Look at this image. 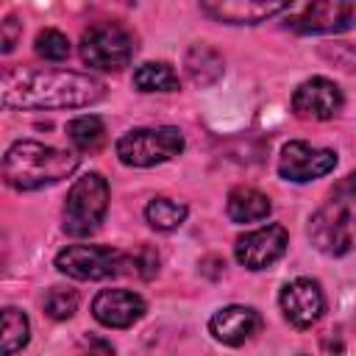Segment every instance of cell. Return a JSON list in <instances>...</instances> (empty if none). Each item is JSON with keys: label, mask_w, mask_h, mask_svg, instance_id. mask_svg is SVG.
Here are the masks:
<instances>
[{"label": "cell", "mask_w": 356, "mask_h": 356, "mask_svg": "<svg viewBox=\"0 0 356 356\" xmlns=\"http://www.w3.org/2000/svg\"><path fill=\"white\" fill-rule=\"evenodd\" d=\"M125 273H134L139 278H153L159 273V253L147 245H139L134 253H128V270Z\"/></svg>", "instance_id": "24"}, {"label": "cell", "mask_w": 356, "mask_h": 356, "mask_svg": "<svg viewBox=\"0 0 356 356\" xmlns=\"http://www.w3.org/2000/svg\"><path fill=\"white\" fill-rule=\"evenodd\" d=\"M286 245H289V236L284 225H264L242 234L234 245V256L248 270H267L284 256Z\"/></svg>", "instance_id": "9"}, {"label": "cell", "mask_w": 356, "mask_h": 356, "mask_svg": "<svg viewBox=\"0 0 356 356\" xmlns=\"http://www.w3.org/2000/svg\"><path fill=\"white\" fill-rule=\"evenodd\" d=\"M56 267L75 281H103L128 270V253L106 245H67L56 253Z\"/></svg>", "instance_id": "5"}, {"label": "cell", "mask_w": 356, "mask_h": 356, "mask_svg": "<svg viewBox=\"0 0 356 356\" xmlns=\"http://www.w3.org/2000/svg\"><path fill=\"white\" fill-rule=\"evenodd\" d=\"M145 300L142 295L131 289H103L92 300V314L106 328H131L136 320L145 317Z\"/></svg>", "instance_id": "14"}, {"label": "cell", "mask_w": 356, "mask_h": 356, "mask_svg": "<svg viewBox=\"0 0 356 356\" xmlns=\"http://www.w3.org/2000/svg\"><path fill=\"white\" fill-rule=\"evenodd\" d=\"M209 331L222 345H242L261 331V317L250 306H225L211 314Z\"/></svg>", "instance_id": "15"}, {"label": "cell", "mask_w": 356, "mask_h": 356, "mask_svg": "<svg viewBox=\"0 0 356 356\" xmlns=\"http://www.w3.org/2000/svg\"><path fill=\"white\" fill-rule=\"evenodd\" d=\"M292 0H200V8L228 25H256L281 14Z\"/></svg>", "instance_id": "13"}, {"label": "cell", "mask_w": 356, "mask_h": 356, "mask_svg": "<svg viewBox=\"0 0 356 356\" xmlns=\"http://www.w3.org/2000/svg\"><path fill=\"white\" fill-rule=\"evenodd\" d=\"M184 67L195 86H211L222 75V56L209 44H195L189 47Z\"/></svg>", "instance_id": "17"}, {"label": "cell", "mask_w": 356, "mask_h": 356, "mask_svg": "<svg viewBox=\"0 0 356 356\" xmlns=\"http://www.w3.org/2000/svg\"><path fill=\"white\" fill-rule=\"evenodd\" d=\"M28 339H31L28 317L14 306L3 309V353L11 356V353L22 350L28 345Z\"/></svg>", "instance_id": "21"}, {"label": "cell", "mask_w": 356, "mask_h": 356, "mask_svg": "<svg viewBox=\"0 0 356 356\" xmlns=\"http://www.w3.org/2000/svg\"><path fill=\"white\" fill-rule=\"evenodd\" d=\"M67 134H70V142L81 150V153H95L103 147L106 142V125L100 117L95 114H81L75 117L70 125H67Z\"/></svg>", "instance_id": "19"}, {"label": "cell", "mask_w": 356, "mask_h": 356, "mask_svg": "<svg viewBox=\"0 0 356 356\" xmlns=\"http://www.w3.org/2000/svg\"><path fill=\"white\" fill-rule=\"evenodd\" d=\"M78 309V295L72 289H61V286H53L47 295H44V312L50 320H70Z\"/></svg>", "instance_id": "23"}, {"label": "cell", "mask_w": 356, "mask_h": 356, "mask_svg": "<svg viewBox=\"0 0 356 356\" xmlns=\"http://www.w3.org/2000/svg\"><path fill=\"white\" fill-rule=\"evenodd\" d=\"M298 33H342L356 28V0H312L292 17Z\"/></svg>", "instance_id": "10"}, {"label": "cell", "mask_w": 356, "mask_h": 356, "mask_svg": "<svg viewBox=\"0 0 356 356\" xmlns=\"http://www.w3.org/2000/svg\"><path fill=\"white\" fill-rule=\"evenodd\" d=\"M78 170V156L72 150L50 147L33 139L14 142L3 156V178L11 189L33 192L70 178Z\"/></svg>", "instance_id": "2"}, {"label": "cell", "mask_w": 356, "mask_h": 356, "mask_svg": "<svg viewBox=\"0 0 356 356\" xmlns=\"http://www.w3.org/2000/svg\"><path fill=\"white\" fill-rule=\"evenodd\" d=\"M342 89L328 78H309L292 92V111L300 120H331L342 108Z\"/></svg>", "instance_id": "12"}, {"label": "cell", "mask_w": 356, "mask_h": 356, "mask_svg": "<svg viewBox=\"0 0 356 356\" xmlns=\"http://www.w3.org/2000/svg\"><path fill=\"white\" fill-rule=\"evenodd\" d=\"M184 150V134L175 125L134 128L117 139V156L128 167H153Z\"/></svg>", "instance_id": "4"}, {"label": "cell", "mask_w": 356, "mask_h": 356, "mask_svg": "<svg viewBox=\"0 0 356 356\" xmlns=\"http://www.w3.org/2000/svg\"><path fill=\"white\" fill-rule=\"evenodd\" d=\"M186 214H189V209L178 200H170V197H153L145 206V220L156 231H175L186 220Z\"/></svg>", "instance_id": "20"}, {"label": "cell", "mask_w": 356, "mask_h": 356, "mask_svg": "<svg viewBox=\"0 0 356 356\" xmlns=\"http://www.w3.org/2000/svg\"><path fill=\"white\" fill-rule=\"evenodd\" d=\"M309 239L325 256H345L356 248V217L342 203L334 200L317 209L309 220Z\"/></svg>", "instance_id": "7"}, {"label": "cell", "mask_w": 356, "mask_h": 356, "mask_svg": "<svg viewBox=\"0 0 356 356\" xmlns=\"http://www.w3.org/2000/svg\"><path fill=\"white\" fill-rule=\"evenodd\" d=\"M281 312L295 328H312L323 312H325V298L317 281L312 278H295L281 289Z\"/></svg>", "instance_id": "11"}, {"label": "cell", "mask_w": 356, "mask_h": 356, "mask_svg": "<svg viewBox=\"0 0 356 356\" xmlns=\"http://www.w3.org/2000/svg\"><path fill=\"white\" fill-rule=\"evenodd\" d=\"M337 167V153L328 147H314L309 142H286L278 156V172L286 181L306 184L328 175Z\"/></svg>", "instance_id": "8"}, {"label": "cell", "mask_w": 356, "mask_h": 356, "mask_svg": "<svg viewBox=\"0 0 356 356\" xmlns=\"http://www.w3.org/2000/svg\"><path fill=\"white\" fill-rule=\"evenodd\" d=\"M19 36H22V25L14 17H6V22H3V53H11Z\"/></svg>", "instance_id": "25"}, {"label": "cell", "mask_w": 356, "mask_h": 356, "mask_svg": "<svg viewBox=\"0 0 356 356\" xmlns=\"http://www.w3.org/2000/svg\"><path fill=\"white\" fill-rule=\"evenodd\" d=\"M0 97L6 108H83L106 97V83L72 70H6Z\"/></svg>", "instance_id": "1"}, {"label": "cell", "mask_w": 356, "mask_h": 356, "mask_svg": "<svg viewBox=\"0 0 356 356\" xmlns=\"http://www.w3.org/2000/svg\"><path fill=\"white\" fill-rule=\"evenodd\" d=\"M36 53L42 56V58H47V61H64L67 56H70V39L61 33V31H56V28H44L39 36H36Z\"/></svg>", "instance_id": "22"}, {"label": "cell", "mask_w": 356, "mask_h": 356, "mask_svg": "<svg viewBox=\"0 0 356 356\" xmlns=\"http://www.w3.org/2000/svg\"><path fill=\"white\" fill-rule=\"evenodd\" d=\"M134 86L139 92H175L178 75L167 61H145L134 72Z\"/></svg>", "instance_id": "18"}, {"label": "cell", "mask_w": 356, "mask_h": 356, "mask_svg": "<svg viewBox=\"0 0 356 356\" xmlns=\"http://www.w3.org/2000/svg\"><path fill=\"white\" fill-rule=\"evenodd\" d=\"M270 197L253 186H236L231 189L228 195V203H225V211L234 222H259L270 214Z\"/></svg>", "instance_id": "16"}, {"label": "cell", "mask_w": 356, "mask_h": 356, "mask_svg": "<svg viewBox=\"0 0 356 356\" xmlns=\"http://www.w3.org/2000/svg\"><path fill=\"white\" fill-rule=\"evenodd\" d=\"M334 192H337V197H339L342 203H345V200H356V172H350Z\"/></svg>", "instance_id": "26"}, {"label": "cell", "mask_w": 356, "mask_h": 356, "mask_svg": "<svg viewBox=\"0 0 356 356\" xmlns=\"http://www.w3.org/2000/svg\"><path fill=\"white\" fill-rule=\"evenodd\" d=\"M81 58L95 70H122L134 58V36L117 22H97L81 36Z\"/></svg>", "instance_id": "6"}, {"label": "cell", "mask_w": 356, "mask_h": 356, "mask_svg": "<svg viewBox=\"0 0 356 356\" xmlns=\"http://www.w3.org/2000/svg\"><path fill=\"white\" fill-rule=\"evenodd\" d=\"M108 211V181L100 172L75 178L64 200V231L70 236H89L100 228Z\"/></svg>", "instance_id": "3"}]
</instances>
